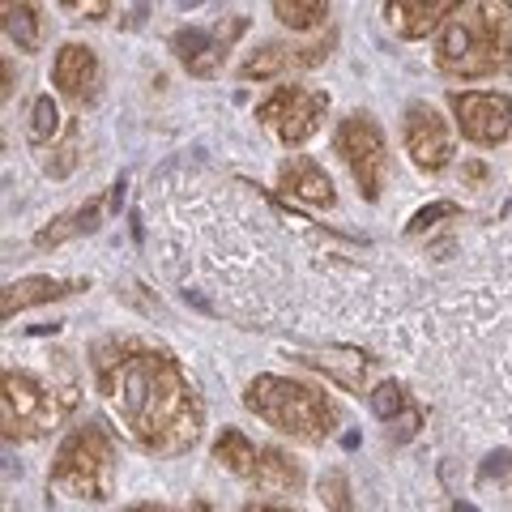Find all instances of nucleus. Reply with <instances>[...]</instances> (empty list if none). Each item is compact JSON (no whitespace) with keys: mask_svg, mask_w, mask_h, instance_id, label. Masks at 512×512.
I'll return each instance as SVG.
<instances>
[{"mask_svg":"<svg viewBox=\"0 0 512 512\" xmlns=\"http://www.w3.org/2000/svg\"><path fill=\"white\" fill-rule=\"evenodd\" d=\"M99 380L128 436L150 453H184L201 436V406L171 355L150 346H124L99 359Z\"/></svg>","mask_w":512,"mask_h":512,"instance_id":"f257e3e1","label":"nucleus"},{"mask_svg":"<svg viewBox=\"0 0 512 512\" xmlns=\"http://www.w3.org/2000/svg\"><path fill=\"white\" fill-rule=\"evenodd\" d=\"M512 56V5L504 0H474L457 5L444 22L436 60L448 77H487L504 69Z\"/></svg>","mask_w":512,"mask_h":512,"instance_id":"f03ea898","label":"nucleus"},{"mask_svg":"<svg viewBox=\"0 0 512 512\" xmlns=\"http://www.w3.org/2000/svg\"><path fill=\"white\" fill-rule=\"evenodd\" d=\"M244 402L252 414H261L269 427H278L282 436L295 440H325L333 431V406L325 402V393L308 389L299 380H282V376H256L248 384Z\"/></svg>","mask_w":512,"mask_h":512,"instance_id":"7ed1b4c3","label":"nucleus"},{"mask_svg":"<svg viewBox=\"0 0 512 512\" xmlns=\"http://www.w3.org/2000/svg\"><path fill=\"white\" fill-rule=\"evenodd\" d=\"M47 483L60 495H73V500H107L111 483H116V444H111V436L99 423L77 427L60 444Z\"/></svg>","mask_w":512,"mask_h":512,"instance_id":"20e7f679","label":"nucleus"},{"mask_svg":"<svg viewBox=\"0 0 512 512\" xmlns=\"http://www.w3.org/2000/svg\"><path fill=\"white\" fill-rule=\"evenodd\" d=\"M69 410V397H60L52 384H43L26 372H5V397H0V419H5V436H43L56 427Z\"/></svg>","mask_w":512,"mask_h":512,"instance_id":"39448f33","label":"nucleus"},{"mask_svg":"<svg viewBox=\"0 0 512 512\" xmlns=\"http://www.w3.org/2000/svg\"><path fill=\"white\" fill-rule=\"evenodd\" d=\"M338 154L346 158L350 175L367 201H380V188H384V175H389V146H384V133L380 124L367 116V111H355L346 116L338 128Z\"/></svg>","mask_w":512,"mask_h":512,"instance_id":"423d86ee","label":"nucleus"},{"mask_svg":"<svg viewBox=\"0 0 512 512\" xmlns=\"http://www.w3.org/2000/svg\"><path fill=\"white\" fill-rule=\"evenodd\" d=\"M325 111H329V94L303 90V86H278L256 107V120H261L282 146H299V141H308L320 128Z\"/></svg>","mask_w":512,"mask_h":512,"instance_id":"0eeeda50","label":"nucleus"},{"mask_svg":"<svg viewBox=\"0 0 512 512\" xmlns=\"http://www.w3.org/2000/svg\"><path fill=\"white\" fill-rule=\"evenodd\" d=\"M453 103V116L461 124V133L478 146H500V141L512 133V103L504 94L491 90H453L448 94Z\"/></svg>","mask_w":512,"mask_h":512,"instance_id":"6e6552de","label":"nucleus"},{"mask_svg":"<svg viewBox=\"0 0 512 512\" xmlns=\"http://www.w3.org/2000/svg\"><path fill=\"white\" fill-rule=\"evenodd\" d=\"M402 137H406L410 158L423 171H440V167H448V158H453V128H448V120L427 103H410L406 107Z\"/></svg>","mask_w":512,"mask_h":512,"instance_id":"1a4fd4ad","label":"nucleus"},{"mask_svg":"<svg viewBox=\"0 0 512 512\" xmlns=\"http://www.w3.org/2000/svg\"><path fill=\"white\" fill-rule=\"evenodd\" d=\"M333 47V35H325L320 43H308V47H291V43H265L261 52H252L244 64H239V77L244 82H269L278 73H291V69H312L329 56Z\"/></svg>","mask_w":512,"mask_h":512,"instance_id":"9d476101","label":"nucleus"},{"mask_svg":"<svg viewBox=\"0 0 512 512\" xmlns=\"http://www.w3.org/2000/svg\"><path fill=\"white\" fill-rule=\"evenodd\" d=\"M239 30H244V18H235L231 35H222V30H197V26H188V30H175L171 47H175V56L188 64V73L214 77L218 64H222V56H227V43L239 35Z\"/></svg>","mask_w":512,"mask_h":512,"instance_id":"9b49d317","label":"nucleus"},{"mask_svg":"<svg viewBox=\"0 0 512 512\" xmlns=\"http://www.w3.org/2000/svg\"><path fill=\"white\" fill-rule=\"evenodd\" d=\"M52 77H56V86L69 94V99H90L94 82H99V60H94V52L82 47V43H64L56 52Z\"/></svg>","mask_w":512,"mask_h":512,"instance_id":"f8f14e48","label":"nucleus"},{"mask_svg":"<svg viewBox=\"0 0 512 512\" xmlns=\"http://www.w3.org/2000/svg\"><path fill=\"white\" fill-rule=\"evenodd\" d=\"M278 184H282L286 192H291V197L308 201V205H325V210L333 205V184H329L325 167L312 163V158H303V154L286 158L282 171H278Z\"/></svg>","mask_w":512,"mask_h":512,"instance_id":"ddd939ff","label":"nucleus"},{"mask_svg":"<svg viewBox=\"0 0 512 512\" xmlns=\"http://www.w3.org/2000/svg\"><path fill=\"white\" fill-rule=\"evenodd\" d=\"M453 9H457L453 0H389V5H384V18H389V26L402 39H423L427 30L440 18H448Z\"/></svg>","mask_w":512,"mask_h":512,"instance_id":"4468645a","label":"nucleus"},{"mask_svg":"<svg viewBox=\"0 0 512 512\" xmlns=\"http://www.w3.org/2000/svg\"><path fill=\"white\" fill-rule=\"evenodd\" d=\"M86 282H60V278H22V282H9L5 295H0V312L5 320L22 308H35V303H47V299H60L69 291H82Z\"/></svg>","mask_w":512,"mask_h":512,"instance_id":"2eb2a0df","label":"nucleus"},{"mask_svg":"<svg viewBox=\"0 0 512 512\" xmlns=\"http://www.w3.org/2000/svg\"><path fill=\"white\" fill-rule=\"evenodd\" d=\"M303 474L299 466L278 448H261V461H256V474H252V487L256 491H269V495H282V491H299Z\"/></svg>","mask_w":512,"mask_h":512,"instance_id":"dca6fc26","label":"nucleus"},{"mask_svg":"<svg viewBox=\"0 0 512 512\" xmlns=\"http://www.w3.org/2000/svg\"><path fill=\"white\" fill-rule=\"evenodd\" d=\"M214 457H218L231 474L244 478V483H252L256 461H261V448H256V444L244 436V431H222L218 444H214Z\"/></svg>","mask_w":512,"mask_h":512,"instance_id":"f3484780","label":"nucleus"},{"mask_svg":"<svg viewBox=\"0 0 512 512\" xmlns=\"http://www.w3.org/2000/svg\"><path fill=\"white\" fill-rule=\"evenodd\" d=\"M99 214H103V205L90 201V205H82V210H73V214H64L60 222H52V227H43L35 235V244L52 248V244H64V239H73V235H90L94 227H99Z\"/></svg>","mask_w":512,"mask_h":512,"instance_id":"a211bd4d","label":"nucleus"},{"mask_svg":"<svg viewBox=\"0 0 512 512\" xmlns=\"http://www.w3.org/2000/svg\"><path fill=\"white\" fill-rule=\"evenodd\" d=\"M5 30L9 39L22 47V52H35L39 47V18L35 5H5Z\"/></svg>","mask_w":512,"mask_h":512,"instance_id":"6ab92c4d","label":"nucleus"},{"mask_svg":"<svg viewBox=\"0 0 512 512\" xmlns=\"http://www.w3.org/2000/svg\"><path fill=\"white\" fill-rule=\"evenodd\" d=\"M274 13H278V22L295 26V30H308V26L329 18V5L325 0H278Z\"/></svg>","mask_w":512,"mask_h":512,"instance_id":"aec40b11","label":"nucleus"},{"mask_svg":"<svg viewBox=\"0 0 512 512\" xmlns=\"http://www.w3.org/2000/svg\"><path fill=\"white\" fill-rule=\"evenodd\" d=\"M56 128H60V111L52 103V94H39L35 111H30V137H35V141H52Z\"/></svg>","mask_w":512,"mask_h":512,"instance_id":"412c9836","label":"nucleus"},{"mask_svg":"<svg viewBox=\"0 0 512 512\" xmlns=\"http://www.w3.org/2000/svg\"><path fill=\"white\" fill-rule=\"evenodd\" d=\"M372 410H376V419H384V423H393L397 414L406 410V397H402V389H397L393 380H384V384H376V393H372Z\"/></svg>","mask_w":512,"mask_h":512,"instance_id":"4be33fe9","label":"nucleus"},{"mask_svg":"<svg viewBox=\"0 0 512 512\" xmlns=\"http://www.w3.org/2000/svg\"><path fill=\"white\" fill-rule=\"evenodd\" d=\"M320 500H325L333 512H350V487H346L342 470H329L325 478H320Z\"/></svg>","mask_w":512,"mask_h":512,"instance_id":"5701e85b","label":"nucleus"},{"mask_svg":"<svg viewBox=\"0 0 512 512\" xmlns=\"http://www.w3.org/2000/svg\"><path fill=\"white\" fill-rule=\"evenodd\" d=\"M457 214V205L453 201H436V205H427V210H419L410 218V235H419V231H427L431 222H440V218H453Z\"/></svg>","mask_w":512,"mask_h":512,"instance_id":"b1692460","label":"nucleus"},{"mask_svg":"<svg viewBox=\"0 0 512 512\" xmlns=\"http://www.w3.org/2000/svg\"><path fill=\"white\" fill-rule=\"evenodd\" d=\"M419 431V410H402L397 414V440H410Z\"/></svg>","mask_w":512,"mask_h":512,"instance_id":"393cba45","label":"nucleus"},{"mask_svg":"<svg viewBox=\"0 0 512 512\" xmlns=\"http://www.w3.org/2000/svg\"><path fill=\"white\" fill-rule=\"evenodd\" d=\"M508 466H512V453H491V457H487V466H483V478L508 474Z\"/></svg>","mask_w":512,"mask_h":512,"instance_id":"a878e982","label":"nucleus"},{"mask_svg":"<svg viewBox=\"0 0 512 512\" xmlns=\"http://www.w3.org/2000/svg\"><path fill=\"white\" fill-rule=\"evenodd\" d=\"M124 512H167V508H158V504H133V508H124Z\"/></svg>","mask_w":512,"mask_h":512,"instance_id":"bb28decb","label":"nucleus"},{"mask_svg":"<svg viewBox=\"0 0 512 512\" xmlns=\"http://www.w3.org/2000/svg\"><path fill=\"white\" fill-rule=\"evenodd\" d=\"M244 512H286V508H274V504H248Z\"/></svg>","mask_w":512,"mask_h":512,"instance_id":"cd10ccee","label":"nucleus"},{"mask_svg":"<svg viewBox=\"0 0 512 512\" xmlns=\"http://www.w3.org/2000/svg\"><path fill=\"white\" fill-rule=\"evenodd\" d=\"M457 512H474V508L470 504H457Z\"/></svg>","mask_w":512,"mask_h":512,"instance_id":"c85d7f7f","label":"nucleus"}]
</instances>
